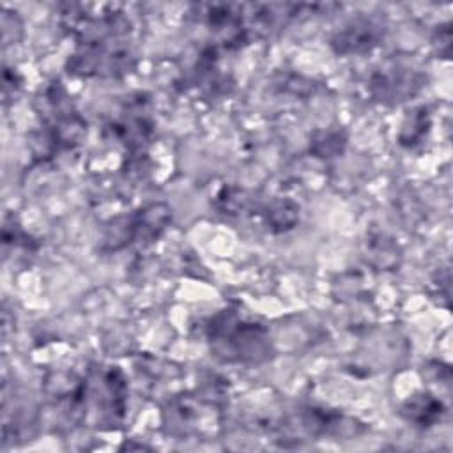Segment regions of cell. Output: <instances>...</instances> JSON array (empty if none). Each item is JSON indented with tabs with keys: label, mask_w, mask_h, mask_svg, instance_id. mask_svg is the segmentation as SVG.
Segmentation results:
<instances>
[{
	"label": "cell",
	"mask_w": 453,
	"mask_h": 453,
	"mask_svg": "<svg viewBox=\"0 0 453 453\" xmlns=\"http://www.w3.org/2000/svg\"><path fill=\"white\" fill-rule=\"evenodd\" d=\"M428 129V111L426 108L414 110L402 126L400 142L403 145H414Z\"/></svg>",
	"instance_id": "cell-6"
},
{
	"label": "cell",
	"mask_w": 453,
	"mask_h": 453,
	"mask_svg": "<svg viewBox=\"0 0 453 453\" xmlns=\"http://www.w3.org/2000/svg\"><path fill=\"white\" fill-rule=\"evenodd\" d=\"M372 94L379 101L388 103H400L405 97L412 96L421 85L416 81V76L409 71H396L375 74L372 80Z\"/></svg>",
	"instance_id": "cell-3"
},
{
	"label": "cell",
	"mask_w": 453,
	"mask_h": 453,
	"mask_svg": "<svg viewBox=\"0 0 453 453\" xmlns=\"http://www.w3.org/2000/svg\"><path fill=\"white\" fill-rule=\"evenodd\" d=\"M211 338L218 352L228 361H260L267 352L264 329L235 317H218L211 327Z\"/></svg>",
	"instance_id": "cell-1"
},
{
	"label": "cell",
	"mask_w": 453,
	"mask_h": 453,
	"mask_svg": "<svg viewBox=\"0 0 453 453\" xmlns=\"http://www.w3.org/2000/svg\"><path fill=\"white\" fill-rule=\"evenodd\" d=\"M442 412H444L442 403L437 398H434L432 395H425V393L416 395L412 400L405 402V405L402 407V414L409 421H412L419 426L434 425L437 419H441Z\"/></svg>",
	"instance_id": "cell-4"
},
{
	"label": "cell",
	"mask_w": 453,
	"mask_h": 453,
	"mask_svg": "<svg viewBox=\"0 0 453 453\" xmlns=\"http://www.w3.org/2000/svg\"><path fill=\"white\" fill-rule=\"evenodd\" d=\"M131 65L133 55L129 50L113 46L111 39L80 42L78 51L69 60V69L83 76H120Z\"/></svg>",
	"instance_id": "cell-2"
},
{
	"label": "cell",
	"mask_w": 453,
	"mask_h": 453,
	"mask_svg": "<svg viewBox=\"0 0 453 453\" xmlns=\"http://www.w3.org/2000/svg\"><path fill=\"white\" fill-rule=\"evenodd\" d=\"M267 221H271V225L278 230L292 228V225L297 221V207L290 202L273 203L267 212Z\"/></svg>",
	"instance_id": "cell-7"
},
{
	"label": "cell",
	"mask_w": 453,
	"mask_h": 453,
	"mask_svg": "<svg viewBox=\"0 0 453 453\" xmlns=\"http://www.w3.org/2000/svg\"><path fill=\"white\" fill-rule=\"evenodd\" d=\"M375 41L377 32L370 23H354L333 39V46L338 53H352L370 48L372 44H375Z\"/></svg>",
	"instance_id": "cell-5"
}]
</instances>
